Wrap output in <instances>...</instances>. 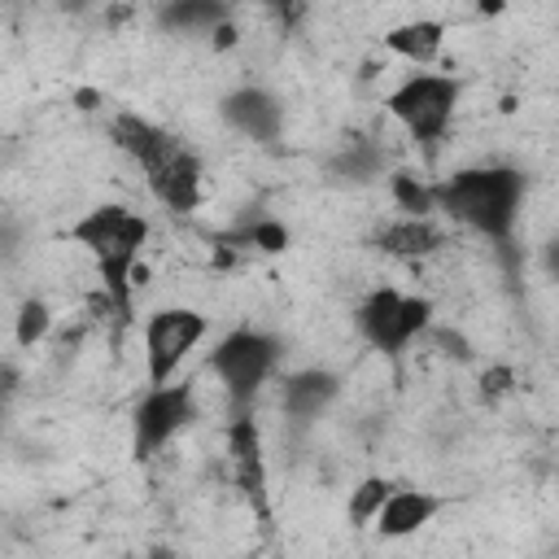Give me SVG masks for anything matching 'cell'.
I'll use <instances>...</instances> for the list:
<instances>
[{
	"instance_id": "9",
	"label": "cell",
	"mask_w": 559,
	"mask_h": 559,
	"mask_svg": "<svg viewBox=\"0 0 559 559\" xmlns=\"http://www.w3.org/2000/svg\"><path fill=\"white\" fill-rule=\"evenodd\" d=\"M218 114H223V122L231 131H240V135H249L258 144H271L280 135V127H284V109H280V100L266 87H236V92H227Z\"/></svg>"
},
{
	"instance_id": "3",
	"label": "cell",
	"mask_w": 559,
	"mask_h": 559,
	"mask_svg": "<svg viewBox=\"0 0 559 559\" xmlns=\"http://www.w3.org/2000/svg\"><path fill=\"white\" fill-rule=\"evenodd\" d=\"M280 362V341L258 328H236L210 349V376L236 406H249Z\"/></svg>"
},
{
	"instance_id": "25",
	"label": "cell",
	"mask_w": 559,
	"mask_h": 559,
	"mask_svg": "<svg viewBox=\"0 0 559 559\" xmlns=\"http://www.w3.org/2000/svg\"><path fill=\"white\" fill-rule=\"evenodd\" d=\"M262 4H271V9L284 17V22H293V17L301 13V0H262Z\"/></svg>"
},
{
	"instance_id": "28",
	"label": "cell",
	"mask_w": 559,
	"mask_h": 559,
	"mask_svg": "<svg viewBox=\"0 0 559 559\" xmlns=\"http://www.w3.org/2000/svg\"><path fill=\"white\" fill-rule=\"evenodd\" d=\"M96 100H100L96 92H79V109H96Z\"/></svg>"
},
{
	"instance_id": "24",
	"label": "cell",
	"mask_w": 559,
	"mask_h": 559,
	"mask_svg": "<svg viewBox=\"0 0 559 559\" xmlns=\"http://www.w3.org/2000/svg\"><path fill=\"white\" fill-rule=\"evenodd\" d=\"M210 35H214V48H231V44H236V26H231V22H218Z\"/></svg>"
},
{
	"instance_id": "10",
	"label": "cell",
	"mask_w": 559,
	"mask_h": 559,
	"mask_svg": "<svg viewBox=\"0 0 559 559\" xmlns=\"http://www.w3.org/2000/svg\"><path fill=\"white\" fill-rule=\"evenodd\" d=\"M144 183H148V192H153L170 214H192V210L201 205V162H197V153H188L183 144H179L162 166H153V170L144 175Z\"/></svg>"
},
{
	"instance_id": "18",
	"label": "cell",
	"mask_w": 559,
	"mask_h": 559,
	"mask_svg": "<svg viewBox=\"0 0 559 559\" xmlns=\"http://www.w3.org/2000/svg\"><path fill=\"white\" fill-rule=\"evenodd\" d=\"M48 332H52V310H48V301L26 297V301L17 306V319H13V341H17L22 349H31V345H39Z\"/></svg>"
},
{
	"instance_id": "7",
	"label": "cell",
	"mask_w": 559,
	"mask_h": 559,
	"mask_svg": "<svg viewBox=\"0 0 559 559\" xmlns=\"http://www.w3.org/2000/svg\"><path fill=\"white\" fill-rule=\"evenodd\" d=\"M197 411V389L192 384H148V393L140 397L135 406V419H131V454L135 459H153Z\"/></svg>"
},
{
	"instance_id": "4",
	"label": "cell",
	"mask_w": 559,
	"mask_h": 559,
	"mask_svg": "<svg viewBox=\"0 0 559 559\" xmlns=\"http://www.w3.org/2000/svg\"><path fill=\"white\" fill-rule=\"evenodd\" d=\"M454 105H459V79H450V74H406L384 96V109L419 144H437L445 135Z\"/></svg>"
},
{
	"instance_id": "1",
	"label": "cell",
	"mask_w": 559,
	"mask_h": 559,
	"mask_svg": "<svg viewBox=\"0 0 559 559\" xmlns=\"http://www.w3.org/2000/svg\"><path fill=\"white\" fill-rule=\"evenodd\" d=\"M520 201H524V175L511 166L459 170V175L432 183V205L498 249H511V236L520 223Z\"/></svg>"
},
{
	"instance_id": "12",
	"label": "cell",
	"mask_w": 559,
	"mask_h": 559,
	"mask_svg": "<svg viewBox=\"0 0 559 559\" xmlns=\"http://www.w3.org/2000/svg\"><path fill=\"white\" fill-rule=\"evenodd\" d=\"M336 393H341V376H336V371H328V367H306V371H297V376L284 380L280 406H284V415H288L293 424H310V419H319V415L336 402Z\"/></svg>"
},
{
	"instance_id": "22",
	"label": "cell",
	"mask_w": 559,
	"mask_h": 559,
	"mask_svg": "<svg viewBox=\"0 0 559 559\" xmlns=\"http://www.w3.org/2000/svg\"><path fill=\"white\" fill-rule=\"evenodd\" d=\"M511 384H515V371L511 367H489L480 376V393L485 397H502V393H511Z\"/></svg>"
},
{
	"instance_id": "27",
	"label": "cell",
	"mask_w": 559,
	"mask_h": 559,
	"mask_svg": "<svg viewBox=\"0 0 559 559\" xmlns=\"http://www.w3.org/2000/svg\"><path fill=\"white\" fill-rule=\"evenodd\" d=\"M87 4H96V0H61V9H66V13H83Z\"/></svg>"
},
{
	"instance_id": "11",
	"label": "cell",
	"mask_w": 559,
	"mask_h": 559,
	"mask_svg": "<svg viewBox=\"0 0 559 559\" xmlns=\"http://www.w3.org/2000/svg\"><path fill=\"white\" fill-rule=\"evenodd\" d=\"M109 135H114V144L148 175L153 166H162L175 148H179V140L166 131V127H157V122H148V118H140V114H118L114 122H109Z\"/></svg>"
},
{
	"instance_id": "2",
	"label": "cell",
	"mask_w": 559,
	"mask_h": 559,
	"mask_svg": "<svg viewBox=\"0 0 559 559\" xmlns=\"http://www.w3.org/2000/svg\"><path fill=\"white\" fill-rule=\"evenodd\" d=\"M70 240L79 249H87V258L96 262V275L109 293V301L118 306V314H131V271L140 266L144 240H148V218L127 210V205H96L87 210L74 227Z\"/></svg>"
},
{
	"instance_id": "17",
	"label": "cell",
	"mask_w": 559,
	"mask_h": 559,
	"mask_svg": "<svg viewBox=\"0 0 559 559\" xmlns=\"http://www.w3.org/2000/svg\"><path fill=\"white\" fill-rule=\"evenodd\" d=\"M380 166H384V157H380V148L367 144V140H349V144L332 157V175L345 179V183H362V179L380 175Z\"/></svg>"
},
{
	"instance_id": "19",
	"label": "cell",
	"mask_w": 559,
	"mask_h": 559,
	"mask_svg": "<svg viewBox=\"0 0 559 559\" xmlns=\"http://www.w3.org/2000/svg\"><path fill=\"white\" fill-rule=\"evenodd\" d=\"M389 489H393L389 476H367V480H358V489H349V520H354V524H371L376 511H380V502L389 498Z\"/></svg>"
},
{
	"instance_id": "13",
	"label": "cell",
	"mask_w": 559,
	"mask_h": 559,
	"mask_svg": "<svg viewBox=\"0 0 559 559\" xmlns=\"http://www.w3.org/2000/svg\"><path fill=\"white\" fill-rule=\"evenodd\" d=\"M437 511H441L437 493H428V489H397L393 485L371 524L380 528V537H406V533H419L424 524H432Z\"/></svg>"
},
{
	"instance_id": "5",
	"label": "cell",
	"mask_w": 559,
	"mask_h": 559,
	"mask_svg": "<svg viewBox=\"0 0 559 559\" xmlns=\"http://www.w3.org/2000/svg\"><path fill=\"white\" fill-rule=\"evenodd\" d=\"M432 319V301L428 297H402L397 288H376L358 310L354 323L358 332L389 358H397Z\"/></svg>"
},
{
	"instance_id": "6",
	"label": "cell",
	"mask_w": 559,
	"mask_h": 559,
	"mask_svg": "<svg viewBox=\"0 0 559 559\" xmlns=\"http://www.w3.org/2000/svg\"><path fill=\"white\" fill-rule=\"evenodd\" d=\"M205 332H210V319L201 310H192V306L153 310L144 319V367H148V384L175 380V371L188 362V354L201 345Z\"/></svg>"
},
{
	"instance_id": "21",
	"label": "cell",
	"mask_w": 559,
	"mask_h": 559,
	"mask_svg": "<svg viewBox=\"0 0 559 559\" xmlns=\"http://www.w3.org/2000/svg\"><path fill=\"white\" fill-rule=\"evenodd\" d=\"M240 245H253V249H266V253H280L284 245H288V227L284 223H275V218H262V223H249V227H240V236H236Z\"/></svg>"
},
{
	"instance_id": "23",
	"label": "cell",
	"mask_w": 559,
	"mask_h": 559,
	"mask_svg": "<svg viewBox=\"0 0 559 559\" xmlns=\"http://www.w3.org/2000/svg\"><path fill=\"white\" fill-rule=\"evenodd\" d=\"M22 249V227L13 218H0V262H9Z\"/></svg>"
},
{
	"instance_id": "14",
	"label": "cell",
	"mask_w": 559,
	"mask_h": 559,
	"mask_svg": "<svg viewBox=\"0 0 559 559\" xmlns=\"http://www.w3.org/2000/svg\"><path fill=\"white\" fill-rule=\"evenodd\" d=\"M441 44H445V26L432 22V17H415V22H402V26L384 31V48L397 52L402 61H411V66H428V61H437Z\"/></svg>"
},
{
	"instance_id": "30",
	"label": "cell",
	"mask_w": 559,
	"mask_h": 559,
	"mask_svg": "<svg viewBox=\"0 0 559 559\" xmlns=\"http://www.w3.org/2000/svg\"><path fill=\"white\" fill-rule=\"evenodd\" d=\"M0 419H4V393H0Z\"/></svg>"
},
{
	"instance_id": "16",
	"label": "cell",
	"mask_w": 559,
	"mask_h": 559,
	"mask_svg": "<svg viewBox=\"0 0 559 559\" xmlns=\"http://www.w3.org/2000/svg\"><path fill=\"white\" fill-rule=\"evenodd\" d=\"M437 245H441V231L419 214H406V218H397L380 231V249L393 253V258H424Z\"/></svg>"
},
{
	"instance_id": "8",
	"label": "cell",
	"mask_w": 559,
	"mask_h": 559,
	"mask_svg": "<svg viewBox=\"0 0 559 559\" xmlns=\"http://www.w3.org/2000/svg\"><path fill=\"white\" fill-rule=\"evenodd\" d=\"M227 454H231V467H236V485L240 493L253 502V511L266 520L271 507H266V463H262V437H258V424L249 415H236L231 428H227Z\"/></svg>"
},
{
	"instance_id": "29",
	"label": "cell",
	"mask_w": 559,
	"mask_h": 559,
	"mask_svg": "<svg viewBox=\"0 0 559 559\" xmlns=\"http://www.w3.org/2000/svg\"><path fill=\"white\" fill-rule=\"evenodd\" d=\"M502 9V0H480V13H498Z\"/></svg>"
},
{
	"instance_id": "20",
	"label": "cell",
	"mask_w": 559,
	"mask_h": 559,
	"mask_svg": "<svg viewBox=\"0 0 559 559\" xmlns=\"http://www.w3.org/2000/svg\"><path fill=\"white\" fill-rule=\"evenodd\" d=\"M389 188H393L397 210H406V214L428 218V210H437V205H432V183H419L415 175H393V179H389Z\"/></svg>"
},
{
	"instance_id": "15",
	"label": "cell",
	"mask_w": 559,
	"mask_h": 559,
	"mask_svg": "<svg viewBox=\"0 0 559 559\" xmlns=\"http://www.w3.org/2000/svg\"><path fill=\"white\" fill-rule=\"evenodd\" d=\"M157 22L179 35H197V31L210 35L218 22H227V0H166L157 9Z\"/></svg>"
},
{
	"instance_id": "26",
	"label": "cell",
	"mask_w": 559,
	"mask_h": 559,
	"mask_svg": "<svg viewBox=\"0 0 559 559\" xmlns=\"http://www.w3.org/2000/svg\"><path fill=\"white\" fill-rule=\"evenodd\" d=\"M13 384H17V371H13L9 362H0V393H9Z\"/></svg>"
}]
</instances>
